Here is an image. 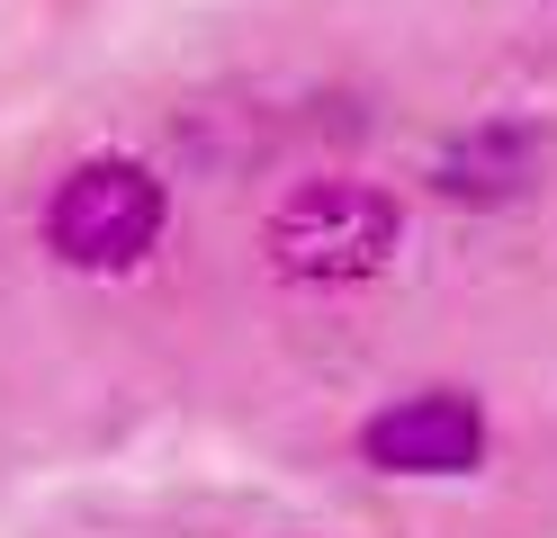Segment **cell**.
Wrapping results in <instances>:
<instances>
[{"label":"cell","mask_w":557,"mask_h":538,"mask_svg":"<svg viewBox=\"0 0 557 538\" xmlns=\"http://www.w3.org/2000/svg\"><path fill=\"white\" fill-rule=\"evenodd\" d=\"M405 242V207L369 179H306L270 207L261 225V251L278 278H306V287H351V278H377Z\"/></svg>","instance_id":"cell-2"},{"label":"cell","mask_w":557,"mask_h":538,"mask_svg":"<svg viewBox=\"0 0 557 538\" xmlns=\"http://www.w3.org/2000/svg\"><path fill=\"white\" fill-rule=\"evenodd\" d=\"M360 458L377 466V476H468V466L485 458V413L459 386L396 395L387 413L360 422Z\"/></svg>","instance_id":"cell-3"},{"label":"cell","mask_w":557,"mask_h":538,"mask_svg":"<svg viewBox=\"0 0 557 538\" xmlns=\"http://www.w3.org/2000/svg\"><path fill=\"white\" fill-rule=\"evenodd\" d=\"M531 179H540V126H512V117L468 126L432 162V189L459 207H512V198H531Z\"/></svg>","instance_id":"cell-4"},{"label":"cell","mask_w":557,"mask_h":538,"mask_svg":"<svg viewBox=\"0 0 557 538\" xmlns=\"http://www.w3.org/2000/svg\"><path fill=\"white\" fill-rule=\"evenodd\" d=\"M171 225V179L135 153H90L54 179L46 198V251L63 270H90V278H126L153 261V242Z\"/></svg>","instance_id":"cell-1"}]
</instances>
